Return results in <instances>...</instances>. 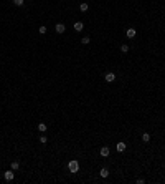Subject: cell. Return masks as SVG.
I'll list each match as a JSON object with an SVG mask.
<instances>
[{
	"label": "cell",
	"instance_id": "cell-5",
	"mask_svg": "<svg viewBox=\"0 0 165 184\" xmlns=\"http://www.w3.org/2000/svg\"><path fill=\"white\" fill-rule=\"evenodd\" d=\"M55 30H56V33H64V30H66V27H64V23H56Z\"/></svg>",
	"mask_w": 165,
	"mask_h": 184
},
{
	"label": "cell",
	"instance_id": "cell-17",
	"mask_svg": "<svg viewBox=\"0 0 165 184\" xmlns=\"http://www.w3.org/2000/svg\"><path fill=\"white\" fill-rule=\"evenodd\" d=\"M40 143H41V144H46L48 143V138L46 136H40Z\"/></svg>",
	"mask_w": 165,
	"mask_h": 184
},
{
	"label": "cell",
	"instance_id": "cell-18",
	"mask_svg": "<svg viewBox=\"0 0 165 184\" xmlns=\"http://www.w3.org/2000/svg\"><path fill=\"white\" fill-rule=\"evenodd\" d=\"M38 32L41 33V35H43V33H46V27H40V28H38Z\"/></svg>",
	"mask_w": 165,
	"mask_h": 184
},
{
	"label": "cell",
	"instance_id": "cell-9",
	"mask_svg": "<svg viewBox=\"0 0 165 184\" xmlns=\"http://www.w3.org/2000/svg\"><path fill=\"white\" fill-rule=\"evenodd\" d=\"M99 174H101V177H107V176H109V171H107L106 168H102L101 171H99Z\"/></svg>",
	"mask_w": 165,
	"mask_h": 184
},
{
	"label": "cell",
	"instance_id": "cell-15",
	"mask_svg": "<svg viewBox=\"0 0 165 184\" xmlns=\"http://www.w3.org/2000/svg\"><path fill=\"white\" fill-rule=\"evenodd\" d=\"M12 2H13V4L17 5V7H22V5H23V2H25V0H12Z\"/></svg>",
	"mask_w": 165,
	"mask_h": 184
},
{
	"label": "cell",
	"instance_id": "cell-7",
	"mask_svg": "<svg viewBox=\"0 0 165 184\" xmlns=\"http://www.w3.org/2000/svg\"><path fill=\"white\" fill-rule=\"evenodd\" d=\"M135 28H129V30H127L126 32V35H127V38H134V36H135Z\"/></svg>",
	"mask_w": 165,
	"mask_h": 184
},
{
	"label": "cell",
	"instance_id": "cell-16",
	"mask_svg": "<svg viewBox=\"0 0 165 184\" xmlns=\"http://www.w3.org/2000/svg\"><path fill=\"white\" fill-rule=\"evenodd\" d=\"M89 42H91V38H89V36H84V38L81 40V43H82V45H88Z\"/></svg>",
	"mask_w": 165,
	"mask_h": 184
},
{
	"label": "cell",
	"instance_id": "cell-3",
	"mask_svg": "<svg viewBox=\"0 0 165 184\" xmlns=\"http://www.w3.org/2000/svg\"><path fill=\"white\" fill-rule=\"evenodd\" d=\"M104 80H106L107 81V83H112V81H114L116 80V75H114V73H106V75H104Z\"/></svg>",
	"mask_w": 165,
	"mask_h": 184
},
{
	"label": "cell",
	"instance_id": "cell-1",
	"mask_svg": "<svg viewBox=\"0 0 165 184\" xmlns=\"http://www.w3.org/2000/svg\"><path fill=\"white\" fill-rule=\"evenodd\" d=\"M68 169H69V172H73V174H76V172L79 171V163L76 159H71L69 163H68Z\"/></svg>",
	"mask_w": 165,
	"mask_h": 184
},
{
	"label": "cell",
	"instance_id": "cell-12",
	"mask_svg": "<svg viewBox=\"0 0 165 184\" xmlns=\"http://www.w3.org/2000/svg\"><path fill=\"white\" fill-rule=\"evenodd\" d=\"M38 129H40L41 133H45V131H46V124H45V123H40V124H38Z\"/></svg>",
	"mask_w": 165,
	"mask_h": 184
},
{
	"label": "cell",
	"instance_id": "cell-2",
	"mask_svg": "<svg viewBox=\"0 0 165 184\" xmlns=\"http://www.w3.org/2000/svg\"><path fill=\"white\" fill-rule=\"evenodd\" d=\"M4 177H5V181H13V177H15V174H13V169H10V171H5V172H4Z\"/></svg>",
	"mask_w": 165,
	"mask_h": 184
},
{
	"label": "cell",
	"instance_id": "cell-11",
	"mask_svg": "<svg viewBox=\"0 0 165 184\" xmlns=\"http://www.w3.org/2000/svg\"><path fill=\"white\" fill-rule=\"evenodd\" d=\"M142 141H144V143H149L150 141V134L149 133H144V134H142Z\"/></svg>",
	"mask_w": 165,
	"mask_h": 184
},
{
	"label": "cell",
	"instance_id": "cell-10",
	"mask_svg": "<svg viewBox=\"0 0 165 184\" xmlns=\"http://www.w3.org/2000/svg\"><path fill=\"white\" fill-rule=\"evenodd\" d=\"M88 8H89V5L84 4V2H82V4L79 5V10H81V12H88Z\"/></svg>",
	"mask_w": 165,
	"mask_h": 184
},
{
	"label": "cell",
	"instance_id": "cell-4",
	"mask_svg": "<svg viewBox=\"0 0 165 184\" xmlns=\"http://www.w3.org/2000/svg\"><path fill=\"white\" fill-rule=\"evenodd\" d=\"M126 148H127V144L122 143V141H119V143L116 144V149H117L119 153H124V151H126Z\"/></svg>",
	"mask_w": 165,
	"mask_h": 184
},
{
	"label": "cell",
	"instance_id": "cell-14",
	"mask_svg": "<svg viewBox=\"0 0 165 184\" xmlns=\"http://www.w3.org/2000/svg\"><path fill=\"white\" fill-rule=\"evenodd\" d=\"M121 52L122 53H127V52H129V45H121Z\"/></svg>",
	"mask_w": 165,
	"mask_h": 184
},
{
	"label": "cell",
	"instance_id": "cell-8",
	"mask_svg": "<svg viewBox=\"0 0 165 184\" xmlns=\"http://www.w3.org/2000/svg\"><path fill=\"white\" fill-rule=\"evenodd\" d=\"M82 28H84L82 22H76V23H74V30H76V32H82Z\"/></svg>",
	"mask_w": 165,
	"mask_h": 184
},
{
	"label": "cell",
	"instance_id": "cell-6",
	"mask_svg": "<svg viewBox=\"0 0 165 184\" xmlns=\"http://www.w3.org/2000/svg\"><path fill=\"white\" fill-rule=\"evenodd\" d=\"M109 154H111L109 148H107V146H102V148H101V156H102V158H107Z\"/></svg>",
	"mask_w": 165,
	"mask_h": 184
},
{
	"label": "cell",
	"instance_id": "cell-13",
	"mask_svg": "<svg viewBox=\"0 0 165 184\" xmlns=\"http://www.w3.org/2000/svg\"><path fill=\"white\" fill-rule=\"evenodd\" d=\"M18 168H20V163H18V161H13V163H12V169H13V171H17Z\"/></svg>",
	"mask_w": 165,
	"mask_h": 184
}]
</instances>
